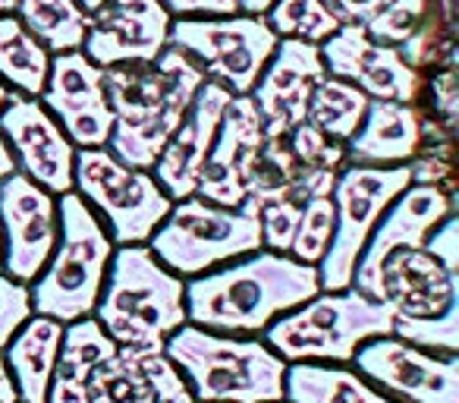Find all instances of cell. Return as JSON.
<instances>
[{"instance_id": "6da1fadb", "label": "cell", "mask_w": 459, "mask_h": 403, "mask_svg": "<svg viewBox=\"0 0 459 403\" xmlns=\"http://www.w3.org/2000/svg\"><path fill=\"white\" fill-rule=\"evenodd\" d=\"M204 79L202 66L173 45L148 64L108 66L104 95L114 127L104 148L123 164L152 171Z\"/></svg>"}, {"instance_id": "7a4b0ae2", "label": "cell", "mask_w": 459, "mask_h": 403, "mask_svg": "<svg viewBox=\"0 0 459 403\" xmlns=\"http://www.w3.org/2000/svg\"><path fill=\"white\" fill-rule=\"evenodd\" d=\"M321 293L318 265L258 250L186 284V321L221 334H262L277 315Z\"/></svg>"}, {"instance_id": "3957f363", "label": "cell", "mask_w": 459, "mask_h": 403, "mask_svg": "<svg viewBox=\"0 0 459 403\" xmlns=\"http://www.w3.org/2000/svg\"><path fill=\"white\" fill-rule=\"evenodd\" d=\"M164 353L186 378L195 403H281L287 359L264 340L183 325Z\"/></svg>"}, {"instance_id": "277c9868", "label": "cell", "mask_w": 459, "mask_h": 403, "mask_svg": "<svg viewBox=\"0 0 459 403\" xmlns=\"http://www.w3.org/2000/svg\"><path fill=\"white\" fill-rule=\"evenodd\" d=\"M95 312L117 346L164 350L167 337L186 325V284L145 243L120 246L110 256Z\"/></svg>"}, {"instance_id": "5b68a950", "label": "cell", "mask_w": 459, "mask_h": 403, "mask_svg": "<svg viewBox=\"0 0 459 403\" xmlns=\"http://www.w3.org/2000/svg\"><path fill=\"white\" fill-rule=\"evenodd\" d=\"M110 256L114 240L89 202L76 192H64L57 202V246L29 290L32 312L57 319L60 325L91 315L108 277Z\"/></svg>"}, {"instance_id": "8992f818", "label": "cell", "mask_w": 459, "mask_h": 403, "mask_svg": "<svg viewBox=\"0 0 459 403\" xmlns=\"http://www.w3.org/2000/svg\"><path fill=\"white\" fill-rule=\"evenodd\" d=\"M394 334V315L384 302L346 287L315 293L308 302L277 315L264 328V344L287 363H352L371 337Z\"/></svg>"}, {"instance_id": "52a82bcc", "label": "cell", "mask_w": 459, "mask_h": 403, "mask_svg": "<svg viewBox=\"0 0 459 403\" xmlns=\"http://www.w3.org/2000/svg\"><path fill=\"white\" fill-rule=\"evenodd\" d=\"M148 250L177 277H198L223 262L252 256L262 250L258 202L246 198L243 206L227 208L202 196L179 198L148 237Z\"/></svg>"}, {"instance_id": "ba28073f", "label": "cell", "mask_w": 459, "mask_h": 403, "mask_svg": "<svg viewBox=\"0 0 459 403\" xmlns=\"http://www.w3.org/2000/svg\"><path fill=\"white\" fill-rule=\"evenodd\" d=\"M412 183L409 164H346L331 189L333 237L318 262V284L325 293H337L352 284V271L387 206Z\"/></svg>"}, {"instance_id": "9c48e42d", "label": "cell", "mask_w": 459, "mask_h": 403, "mask_svg": "<svg viewBox=\"0 0 459 403\" xmlns=\"http://www.w3.org/2000/svg\"><path fill=\"white\" fill-rule=\"evenodd\" d=\"M73 186L76 196L89 202L110 224V240L120 246L148 243L173 202L158 186L152 171L123 164L108 148H76L73 164Z\"/></svg>"}, {"instance_id": "30bf717a", "label": "cell", "mask_w": 459, "mask_h": 403, "mask_svg": "<svg viewBox=\"0 0 459 403\" xmlns=\"http://www.w3.org/2000/svg\"><path fill=\"white\" fill-rule=\"evenodd\" d=\"M277 41L264 16L237 13L170 22V45L189 54L204 76L230 95H249Z\"/></svg>"}, {"instance_id": "8fae6325", "label": "cell", "mask_w": 459, "mask_h": 403, "mask_svg": "<svg viewBox=\"0 0 459 403\" xmlns=\"http://www.w3.org/2000/svg\"><path fill=\"white\" fill-rule=\"evenodd\" d=\"M359 375L375 381L396 403H459L456 353L434 356L394 337H371L356 350Z\"/></svg>"}, {"instance_id": "7c38bea8", "label": "cell", "mask_w": 459, "mask_h": 403, "mask_svg": "<svg viewBox=\"0 0 459 403\" xmlns=\"http://www.w3.org/2000/svg\"><path fill=\"white\" fill-rule=\"evenodd\" d=\"M0 233L7 277L32 284L57 246V202L20 171L0 180Z\"/></svg>"}, {"instance_id": "4fadbf2b", "label": "cell", "mask_w": 459, "mask_h": 403, "mask_svg": "<svg viewBox=\"0 0 459 403\" xmlns=\"http://www.w3.org/2000/svg\"><path fill=\"white\" fill-rule=\"evenodd\" d=\"M0 133L13 152L16 171L45 186L51 196L73 192L76 145L39 98L10 89L7 104L0 108Z\"/></svg>"}, {"instance_id": "5bb4252c", "label": "cell", "mask_w": 459, "mask_h": 403, "mask_svg": "<svg viewBox=\"0 0 459 403\" xmlns=\"http://www.w3.org/2000/svg\"><path fill=\"white\" fill-rule=\"evenodd\" d=\"M321 60L327 76L352 83L359 92L381 101L419 104L425 76L400 57V51L375 41L362 26H340L321 41Z\"/></svg>"}, {"instance_id": "9a60e30c", "label": "cell", "mask_w": 459, "mask_h": 403, "mask_svg": "<svg viewBox=\"0 0 459 403\" xmlns=\"http://www.w3.org/2000/svg\"><path fill=\"white\" fill-rule=\"evenodd\" d=\"M39 101L76 148L108 145L114 117L104 95V70L82 51L51 54V70Z\"/></svg>"}, {"instance_id": "2e32d148", "label": "cell", "mask_w": 459, "mask_h": 403, "mask_svg": "<svg viewBox=\"0 0 459 403\" xmlns=\"http://www.w3.org/2000/svg\"><path fill=\"white\" fill-rule=\"evenodd\" d=\"M173 16L160 0H108L89 13L79 51L101 70L117 64H148L170 45Z\"/></svg>"}, {"instance_id": "e0dca14e", "label": "cell", "mask_w": 459, "mask_h": 403, "mask_svg": "<svg viewBox=\"0 0 459 403\" xmlns=\"http://www.w3.org/2000/svg\"><path fill=\"white\" fill-rule=\"evenodd\" d=\"M371 300L396 321H437L459 315V277L425 250H396L381 262Z\"/></svg>"}, {"instance_id": "ac0fdd59", "label": "cell", "mask_w": 459, "mask_h": 403, "mask_svg": "<svg viewBox=\"0 0 459 403\" xmlns=\"http://www.w3.org/2000/svg\"><path fill=\"white\" fill-rule=\"evenodd\" d=\"M453 215V198L444 186L431 183H409L400 196L387 206V212L377 218L375 231H371L368 243H365L362 256L352 271V290L371 296L375 277L381 262L396 250H421L428 233L440 224V221Z\"/></svg>"}, {"instance_id": "d6986e66", "label": "cell", "mask_w": 459, "mask_h": 403, "mask_svg": "<svg viewBox=\"0 0 459 403\" xmlns=\"http://www.w3.org/2000/svg\"><path fill=\"white\" fill-rule=\"evenodd\" d=\"M264 120L258 114L255 101L249 95H233L223 110V120L217 127L214 145L198 177L195 196L214 206L237 208L246 202V183L255 164V154L264 145Z\"/></svg>"}, {"instance_id": "ffe728a7", "label": "cell", "mask_w": 459, "mask_h": 403, "mask_svg": "<svg viewBox=\"0 0 459 403\" xmlns=\"http://www.w3.org/2000/svg\"><path fill=\"white\" fill-rule=\"evenodd\" d=\"M325 76L327 70L318 45L299 39L277 41L274 54L249 92L268 136H290L299 123H306L312 92Z\"/></svg>"}, {"instance_id": "44dd1931", "label": "cell", "mask_w": 459, "mask_h": 403, "mask_svg": "<svg viewBox=\"0 0 459 403\" xmlns=\"http://www.w3.org/2000/svg\"><path fill=\"white\" fill-rule=\"evenodd\" d=\"M230 98L233 95L223 85L204 79V85L195 92L189 110H186L183 123L173 129L167 145L160 148L152 177L158 180V186L167 192L170 202L195 196L198 177H202V167L208 161L211 145H214L217 127H221Z\"/></svg>"}, {"instance_id": "7402d4cb", "label": "cell", "mask_w": 459, "mask_h": 403, "mask_svg": "<svg viewBox=\"0 0 459 403\" xmlns=\"http://www.w3.org/2000/svg\"><path fill=\"white\" fill-rule=\"evenodd\" d=\"M89 403H195V397L164 350L117 346L91 372Z\"/></svg>"}, {"instance_id": "603a6c76", "label": "cell", "mask_w": 459, "mask_h": 403, "mask_svg": "<svg viewBox=\"0 0 459 403\" xmlns=\"http://www.w3.org/2000/svg\"><path fill=\"white\" fill-rule=\"evenodd\" d=\"M340 26H362L381 45L453 41V0H325Z\"/></svg>"}, {"instance_id": "cb8c5ba5", "label": "cell", "mask_w": 459, "mask_h": 403, "mask_svg": "<svg viewBox=\"0 0 459 403\" xmlns=\"http://www.w3.org/2000/svg\"><path fill=\"white\" fill-rule=\"evenodd\" d=\"M425 117L415 104L368 98L356 133L346 139V164H409L421 152Z\"/></svg>"}, {"instance_id": "d4e9b609", "label": "cell", "mask_w": 459, "mask_h": 403, "mask_svg": "<svg viewBox=\"0 0 459 403\" xmlns=\"http://www.w3.org/2000/svg\"><path fill=\"white\" fill-rule=\"evenodd\" d=\"M60 340H64V325L48 315H29L20 331L4 346V363L10 369L20 403H45L51 372L57 363Z\"/></svg>"}, {"instance_id": "484cf974", "label": "cell", "mask_w": 459, "mask_h": 403, "mask_svg": "<svg viewBox=\"0 0 459 403\" xmlns=\"http://www.w3.org/2000/svg\"><path fill=\"white\" fill-rule=\"evenodd\" d=\"M114 350L117 344L104 334V328L91 315L64 325V340H60V353L57 363H54L45 403H89L91 372Z\"/></svg>"}, {"instance_id": "4316f807", "label": "cell", "mask_w": 459, "mask_h": 403, "mask_svg": "<svg viewBox=\"0 0 459 403\" xmlns=\"http://www.w3.org/2000/svg\"><path fill=\"white\" fill-rule=\"evenodd\" d=\"M287 403H396L359 372L321 363H287L283 375Z\"/></svg>"}, {"instance_id": "83f0119b", "label": "cell", "mask_w": 459, "mask_h": 403, "mask_svg": "<svg viewBox=\"0 0 459 403\" xmlns=\"http://www.w3.org/2000/svg\"><path fill=\"white\" fill-rule=\"evenodd\" d=\"M51 70V54L20 22L16 13H0V83L29 98H41Z\"/></svg>"}, {"instance_id": "f1b7e54d", "label": "cell", "mask_w": 459, "mask_h": 403, "mask_svg": "<svg viewBox=\"0 0 459 403\" xmlns=\"http://www.w3.org/2000/svg\"><path fill=\"white\" fill-rule=\"evenodd\" d=\"M16 16L45 45L48 54L79 51L89 29V13L76 0H20Z\"/></svg>"}, {"instance_id": "f546056e", "label": "cell", "mask_w": 459, "mask_h": 403, "mask_svg": "<svg viewBox=\"0 0 459 403\" xmlns=\"http://www.w3.org/2000/svg\"><path fill=\"white\" fill-rule=\"evenodd\" d=\"M368 108V95L359 92L352 83L337 76H325L312 92V101L306 110V123L325 133L327 139L346 142L359 129Z\"/></svg>"}, {"instance_id": "4dcf8cb0", "label": "cell", "mask_w": 459, "mask_h": 403, "mask_svg": "<svg viewBox=\"0 0 459 403\" xmlns=\"http://www.w3.org/2000/svg\"><path fill=\"white\" fill-rule=\"evenodd\" d=\"M264 20L277 39H299L312 45H321L340 29V22L325 7V0H274Z\"/></svg>"}, {"instance_id": "1f68e13d", "label": "cell", "mask_w": 459, "mask_h": 403, "mask_svg": "<svg viewBox=\"0 0 459 403\" xmlns=\"http://www.w3.org/2000/svg\"><path fill=\"white\" fill-rule=\"evenodd\" d=\"M331 237H333V202H331V196L308 198L306 206H302L299 227H296L293 246H290L287 256H293L296 262L318 265L321 258H325Z\"/></svg>"}, {"instance_id": "d6a6232c", "label": "cell", "mask_w": 459, "mask_h": 403, "mask_svg": "<svg viewBox=\"0 0 459 403\" xmlns=\"http://www.w3.org/2000/svg\"><path fill=\"white\" fill-rule=\"evenodd\" d=\"M290 148H293L296 161L306 167H315V171H333L340 173L346 167V142L327 139L325 133H318L308 123H299L293 133L287 136Z\"/></svg>"}, {"instance_id": "836d02e7", "label": "cell", "mask_w": 459, "mask_h": 403, "mask_svg": "<svg viewBox=\"0 0 459 403\" xmlns=\"http://www.w3.org/2000/svg\"><path fill=\"white\" fill-rule=\"evenodd\" d=\"M299 218H302V206H299V202H290V198H281V202H264V206H258V224H262V250L283 252V256H287L290 246H293Z\"/></svg>"}, {"instance_id": "e575fe53", "label": "cell", "mask_w": 459, "mask_h": 403, "mask_svg": "<svg viewBox=\"0 0 459 403\" xmlns=\"http://www.w3.org/2000/svg\"><path fill=\"white\" fill-rule=\"evenodd\" d=\"M394 337L406 340L421 350H440L456 353L459 350V315L437 321H396L394 319Z\"/></svg>"}, {"instance_id": "d590c367", "label": "cell", "mask_w": 459, "mask_h": 403, "mask_svg": "<svg viewBox=\"0 0 459 403\" xmlns=\"http://www.w3.org/2000/svg\"><path fill=\"white\" fill-rule=\"evenodd\" d=\"M32 315V300H29V284H20L13 277L0 275V353L10 344L22 321Z\"/></svg>"}, {"instance_id": "8d00e7d4", "label": "cell", "mask_w": 459, "mask_h": 403, "mask_svg": "<svg viewBox=\"0 0 459 403\" xmlns=\"http://www.w3.org/2000/svg\"><path fill=\"white\" fill-rule=\"evenodd\" d=\"M421 250L431 258H437L450 275H459V221L456 215H446L431 233H428Z\"/></svg>"}, {"instance_id": "74e56055", "label": "cell", "mask_w": 459, "mask_h": 403, "mask_svg": "<svg viewBox=\"0 0 459 403\" xmlns=\"http://www.w3.org/2000/svg\"><path fill=\"white\" fill-rule=\"evenodd\" d=\"M177 20H204V16H237L239 0H160Z\"/></svg>"}, {"instance_id": "f35d334b", "label": "cell", "mask_w": 459, "mask_h": 403, "mask_svg": "<svg viewBox=\"0 0 459 403\" xmlns=\"http://www.w3.org/2000/svg\"><path fill=\"white\" fill-rule=\"evenodd\" d=\"M0 403H20L16 400V388H13V378H10V369L0 356Z\"/></svg>"}, {"instance_id": "ab89813d", "label": "cell", "mask_w": 459, "mask_h": 403, "mask_svg": "<svg viewBox=\"0 0 459 403\" xmlns=\"http://www.w3.org/2000/svg\"><path fill=\"white\" fill-rule=\"evenodd\" d=\"M13 171H16V158H13V152H10L7 139H4V133H0V180L10 177Z\"/></svg>"}, {"instance_id": "60d3db41", "label": "cell", "mask_w": 459, "mask_h": 403, "mask_svg": "<svg viewBox=\"0 0 459 403\" xmlns=\"http://www.w3.org/2000/svg\"><path fill=\"white\" fill-rule=\"evenodd\" d=\"M274 7V0H239V13L246 16H264Z\"/></svg>"}, {"instance_id": "b9f144b4", "label": "cell", "mask_w": 459, "mask_h": 403, "mask_svg": "<svg viewBox=\"0 0 459 403\" xmlns=\"http://www.w3.org/2000/svg\"><path fill=\"white\" fill-rule=\"evenodd\" d=\"M79 7L85 10V13H95L98 7H104V4H108V0H76Z\"/></svg>"}, {"instance_id": "7bdbcfd3", "label": "cell", "mask_w": 459, "mask_h": 403, "mask_svg": "<svg viewBox=\"0 0 459 403\" xmlns=\"http://www.w3.org/2000/svg\"><path fill=\"white\" fill-rule=\"evenodd\" d=\"M16 4L20 0H0V13H16Z\"/></svg>"}, {"instance_id": "ee69618b", "label": "cell", "mask_w": 459, "mask_h": 403, "mask_svg": "<svg viewBox=\"0 0 459 403\" xmlns=\"http://www.w3.org/2000/svg\"><path fill=\"white\" fill-rule=\"evenodd\" d=\"M7 95H10V89L4 83H0V108H4V104H7Z\"/></svg>"}, {"instance_id": "f6af8a7d", "label": "cell", "mask_w": 459, "mask_h": 403, "mask_svg": "<svg viewBox=\"0 0 459 403\" xmlns=\"http://www.w3.org/2000/svg\"><path fill=\"white\" fill-rule=\"evenodd\" d=\"M0 271H4V233H0Z\"/></svg>"}, {"instance_id": "bcb514c9", "label": "cell", "mask_w": 459, "mask_h": 403, "mask_svg": "<svg viewBox=\"0 0 459 403\" xmlns=\"http://www.w3.org/2000/svg\"><path fill=\"white\" fill-rule=\"evenodd\" d=\"M281 403H283V400H281Z\"/></svg>"}]
</instances>
